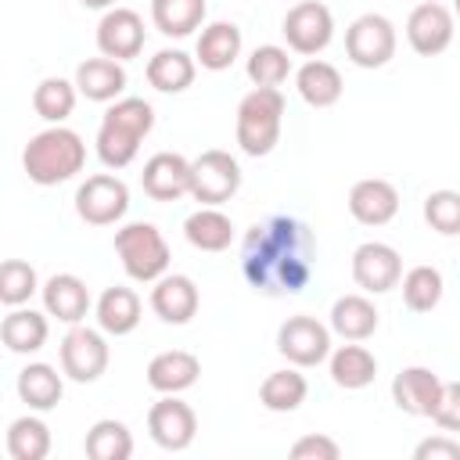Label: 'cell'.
Segmentation results:
<instances>
[{"label": "cell", "instance_id": "obj_38", "mask_svg": "<svg viewBox=\"0 0 460 460\" xmlns=\"http://www.w3.org/2000/svg\"><path fill=\"white\" fill-rule=\"evenodd\" d=\"M40 291V277L25 259H4L0 266V302L7 309L25 305L32 295Z\"/></svg>", "mask_w": 460, "mask_h": 460}, {"label": "cell", "instance_id": "obj_26", "mask_svg": "<svg viewBox=\"0 0 460 460\" xmlns=\"http://www.w3.org/2000/svg\"><path fill=\"white\" fill-rule=\"evenodd\" d=\"M295 86H298V97L309 104V108H331L341 101V72L331 65V61H320V58H309L298 72H295Z\"/></svg>", "mask_w": 460, "mask_h": 460}, {"label": "cell", "instance_id": "obj_3", "mask_svg": "<svg viewBox=\"0 0 460 460\" xmlns=\"http://www.w3.org/2000/svg\"><path fill=\"white\" fill-rule=\"evenodd\" d=\"M22 165L29 172L32 183L40 187H58L65 180H72L75 172H83L86 165V144L75 129L68 126H50L36 137H29L25 151H22Z\"/></svg>", "mask_w": 460, "mask_h": 460}, {"label": "cell", "instance_id": "obj_39", "mask_svg": "<svg viewBox=\"0 0 460 460\" xmlns=\"http://www.w3.org/2000/svg\"><path fill=\"white\" fill-rule=\"evenodd\" d=\"M288 75H291V58H288L284 47L262 43V47L252 50V58H248V79L255 86H280Z\"/></svg>", "mask_w": 460, "mask_h": 460}, {"label": "cell", "instance_id": "obj_25", "mask_svg": "<svg viewBox=\"0 0 460 460\" xmlns=\"http://www.w3.org/2000/svg\"><path fill=\"white\" fill-rule=\"evenodd\" d=\"M241 43L244 40H241V29L234 22H212V25L201 29L198 47H194V58H198L201 68L223 72V68H230L241 58Z\"/></svg>", "mask_w": 460, "mask_h": 460}, {"label": "cell", "instance_id": "obj_43", "mask_svg": "<svg viewBox=\"0 0 460 460\" xmlns=\"http://www.w3.org/2000/svg\"><path fill=\"white\" fill-rule=\"evenodd\" d=\"M413 460H460V442L446 435H431L424 442H417L413 449Z\"/></svg>", "mask_w": 460, "mask_h": 460}, {"label": "cell", "instance_id": "obj_10", "mask_svg": "<svg viewBox=\"0 0 460 460\" xmlns=\"http://www.w3.org/2000/svg\"><path fill=\"white\" fill-rule=\"evenodd\" d=\"M126 208H129V187L111 172L86 176L75 190V212L90 226H111L126 216Z\"/></svg>", "mask_w": 460, "mask_h": 460}, {"label": "cell", "instance_id": "obj_29", "mask_svg": "<svg viewBox=\"0 0 460 460\" xmlns=\"http://www.w3.org/2000/svg\"><path fill=\"white\" fill-rule=\"evenodd\" d=\"M61 395H65V381L50 363H29L18 370V399L29 410L47 413L61 402Z\"/></svg>", "mask_w": 460, "mask_h": 460}, {"label": "cell", "instance_id": "obj_32", "mask_svg": "<svg viewBox=\"0 0 460 460\" xmlns=\"http://www.w3.org/2000/svg\"><path fill=\"white\" fill-rule=\"evenodd\" d=\"M205 14H208L205 0H151V22L169 40H183L194 29H201Z\"/></svg>", "mask_w": 460, "mask_h": 460}, {"label": "cell", "instance_id": "obj_1", "mask_svg": "<svg viewBox=\"0 0 460 460\" xmlns=\"http://www.w3.org/2000/svg\"><path fill=\"white\" fill-rule=\"evenodd\" d=\"M316 241L295 216H270L248 226L241 241V273L259 295H298L313 280Z\"/></svg>", "mask_w": 460, "mask_h": 460}, {"label": "cell", "instance_id": "obj_34", "mask_svg": "<svg viewBox=\"0 0 460 460\" xmlns=\"http://www.w3.org/2000/svg\"><path fill=\"white\" fill-rule=\"evenodd\" d=\"M83 453L90 460H129L133 456V435L122 420L104 417V420L90 424V431L83 438Z\"/></svg>", "mask_w": 460, "mask_h": 460}, {"label": "cell", "instance_id": "obj_27", "mask_svg": "<svg viewBox=\"0 0 460 460\" xmlns=\"http://www.w3.org/2000/svg\"><path fill=\"white\" fill-rule=\"evenodd\" d=\"M331 331L345 341H367L377 331V305L367 295H341L331 305Z\"/></svg>", "mask_w": 460, "mask_h": 460}, {"label": "cell", "instance_id": "obj_17", "mask_svg": "<svg viewBox=\"0 0 460 460\" xmlns=\"http://www.w3.org/2000/svg\"><path fill=\"white\" fill-rule=\"evenodd\" d=\"M198 305H201V295H198V284L187 273H165L151 288V309L162 323L183 327V323L194 320Z\"/></svg>", "mask_w": 460, "mask_h": 460}, {"label": "cell", "instance_id": "obj_7", "mask_svg": "<svg viewBox=\"0 0 460 460\" xmlns=\"http://www.w3.org/2000/svg\"><path fill=\"white\" fill-rule=\"evenodd\" d=\"M58 359H61V374L75 385H93L104 370H108V341L101 331L93 327H83V323H72V331L61 338V349H58Z\"/></svg>", "mask_w": 460, "mask_h": 460}, {"label": "cell", "instance_id": "obj_30", "mask_svg": "<svg viewBox=\"0 0 460 460\" xmlns=\"http://www.w3.org/2000/svg\"><path fill=\"white\" fill-rule=\"evenodd\" d=\"M198 75V58H190L187 50L165 47L147 61V83L158 93H183Z\"/></svg>", "mask_w": 460, "mask_h": 460}, {"label": "cell", "instance_id": "obj_18", "mask_svg": "<svg viewBox=\"0 0 460 460\" xmlns=\"http://www.w3.org/2000/svg\"><path fill=\"white\" fill-rule=\"evenodd\" d=\"M140 187L155 201H176V198L190 194V162L176 151H158L144 162Z\"/></svg>", "mask_w": 460, "mask_h": 460}, {"label": "cell", "instance_id": "obj_19", "mask_svg": "<svg viewBox=\"0 0 460 460\" xmlns=\"http://www.w3.org/2000/svg\"><path fill=\"white\" fill-rule=\"evenodd\" d=\"M349 212L363 226H385V223H392L395 212H399V190H395V183H388L381 176L356 180L352 190H349Z\"/></svg>", "mask_w": 460, "mask_h": 460}, {"label": "cell", "instance_id": "obj_2", "mask_svg": "<svg viewBox=\"0 0 460 460\" xmlns=\"http://www.w3.org/2000/svg\"><path fill=\"white\" fill-rule=\"evenodd\" d=\"M151 129H155V108L144 97L111 101V108L104 111L101 129H97V158L108 169H126L137 158V151Z\"/></svg>", "mask_w": 460, "mask_h": 460}, {"label": "cell", "instance_id": "obj_24", "mask_svg": "<svg viewBox=\"0 0 460 460\" xmlns=\"http://www.w3.org/2000/svg\"><path fill=\"white\" fill-rule=\"evenodd\" d=\"M140 313H144V309H140V295H137L133 288L111 284V288H104L101 298H97V327H101L104 334L122 338V334L137 331Z\"/></svg>", "mask_w": 460, "mask_h": 460}, {"label": "cell", "instance_id": "obj_35", "mask_svg": "<svg viewBox=\"0 0 460 460\" xmlns=\"http://www.w3.org/2000/svg\"><path fill=\"white\" fill-rule=\"evenodd\" d=\"M75 97H79V86L61 79V75H47L40 79V86L32 90V108L43 122L50 126H61L72 111H75Z\"/></svg>", "mask_w": 460, "mask_h": 460}, {"label": "cell", "instance_id": "obj_5", "mask_svg": "<svg viewBox=\"0 0 460 460\" xmlns=\"http://www.w3.org/2000/svg\"><path fill=\"white\" fill-rule=\"evenodd\" d=\"M115 255H119L126 277L140 280V284H155L158 277H165L169 259H172L162 230L155 223H144V219L115 230Z\"/></svg>", "mask_w": 460, "mask_h": 460}, {"label": "cell", "instance_id": "obj_14", "mask_svg": "<svg viewBox=\"0 0 460 460\" xmlns=\"http://www.w3.org/2000/svg\"><path fill=\"white\" fill-rule=\"evenodd\" d=\"M406 40L420 58H435L453 43V11L438 0H420L406 18Z\"/></svg>", "mask_w": 460, "mask_h": 460}, {"label": "cell", "instance_id": "obj_33", "mask_svg": "<svg viewBox=\"0 0 460 460\" xmlns=\"http://www.w3.org/2000/svg\"><path fill=\"white\" fill-rule=\"evenodd\" d=\"M305 395H309V381H305V374H298L291 367L266 374V381L259 385V402L270 413H291L305 402Z\"/></svg>", "mask_w": 460, "mask_h": 460}, {"label": "cell", "instance_id": "obj_36", "mask_svg": "<svg viewBox=\"0 0 460 460\" xmlns=\"http://www.w3.org/2000/svg\"><path fill=\"white\" fill-rule=\"evenodd\" d=\"M50 453V428L25 413L7 424V456L11 460H43Z\"/></svg>", "mask_w": 460, "mask_h": 460}, {"label": "cell", "instance_id": "obj_12", "mask_svg": "<svg viewBox=\"0 0 460 460\" xmlns=\"http://www.w3.org/2000/svg\"><path fill=\"white\" fill-rule=\"evenodd\" d=\"M352 280L367 295H385L402 280V255L385 241H363L352 252Z\"/></svg>", "mask_w": 460, "mask_h": 460}, {"label": "cell", "instance_id": "obj_15", "mask_svg": "<svg viewBox=\"0 0 460 460\" xmlns=\"http://www.w3.org/2000/svg\"><path fill=\"white\" fill-rule=\"evenodd\" d=\"M442 377L428 367H402L392 377V402L406 417H431L438 399H442Z\"/></svg>", "mask_w": 460, "mask_h": 460}, {"label": "cell", "instance_id": "obj_21", "mask_svg": "<svg viewBox=\"0 0 460 460\" xmlns=\"http://www.w3.org/2000/svg\"><path fill=\"white\" fill-rule=\"evenodd\" d=\"M72 83L79 86V93L86 101L108 104V101H119L122 97V90H126V68H122V61L104 58V54L101 58H86L75 68V79Z\"/></svg>", "mask_w": 460, "mask_h": 460}, {"label": "cell", "instance_id": "obj_22", "mask_svg": "<svg viewBox=\"0 0 460 460\" xmlns=\"http://www.w3.org/2000/svg\"><path fill=\"white\" fill-rule=\"evenodd\" d=\"M40 295H43V309L50 316H58L61 323H68V327L83 323V316L90 313V291L75 273H54L40 288Z\"/></svg>", "mask_w": 460, "mask_h": 460}, {"label": "cell", "instance_id": "obj_31", "mask_svg": "<svg viewBox=\"0 0 460 460\" xmlns=\"http://www.w3.org/2000/svg\"><path fill=\"white\" fill-rule=\"evenodd\" d=\"M374 377H377V359H374V352H370L367 345L349 341V345H338V349L331 352V381H334L338 388L359 392V388H367Z\"/></svg>", "mask_w": 460, "mask_h": 460}, {"label": "cell", "instance_id": "obj_13", "mask_svg": "<svg viewBox=\"0 0 460 460\" xmlns=\"http://www.w3.org/2000/svg\"><path fill=\"white\" fill-rule=\"evenodd\" d=\"M147 431H151V438H155L162 449L183 453V449L194 442V435H198V413H194L183 399L162 395V399L147 410Z\"/></svg>", "mask_w": 460, "mask_h": 460}, {"label": "cell", "instance_id": "obj_23", "mask_svg": "<svg viewBox=\"0 0 460 460\" xmlns=\"http://www.w3.org/2000/svg\"><path fill=\"white\" fill-rule=\"evenodd\" d=\"M50 313H36V309H22L14 305L4 320H0V341L7 352H18V356H29V352H40L47 345V334H50V323H47Z\"/></svg>", "mask_w": 460, "mask_h": 460}, {"label": "cell", "instance_id": "obj_44", "mask_svg": "<svg viewBox=\"0 0 460 460\" xmlns=\"http://www.w3.org/2000/svg\"><path fill=\"white\" fill-rule=\"evenodd\" d=\"M83 7H90V11H111L115 7V0H79Z\"/></svg>", "mask_w": 460, "mask_h": 460}, {"label": "cell", "instance_id": "obj_16", "mask_svg": "<svg viewBox=\"0 0 460 460\" xmlns=\"http://www.w3.org/2000/svg\"><path fill=\"white\" fill-rule=\"evenodd\" d=\"M97 50L115 61H129L144 50V18L129 7H111L97 22Z\"/></svg>", "mask_w": 460, "mask_h": 460}, {"label": "cell", "instance_id": "obj_41", "mask_svg": "<svg viewBox=\"0 0 460 460\" xmlns=\"http://www.w3.org/2000/svg\"><path fill=\"white\" fill-rule=\"evenodd\" d=\"M341 446L331 435H302L291 446V460H338Z\"/></svg>", "mask_w": 460, "mask_h": 460}, {"label": "cell", "instance_id": "obj_20", "mask_svg": "<svg viewBox=\"0 0 460 460\" xmlns=\"http://www.w3.org/2000/svg\"><path fill=\"white\" fill-rule=\"evenodd\" d=\"M201 374V359L187 349H169V352H158L151 363H147V385L158 392V395H180L187 392Z\"/></svg>", "mask_w": 460, "mask_h": 460}, {"label": "cell", "instance_id": "obj_6", "mask_svg": "<svg viewBox=\"0 0 460 460\" xmlns=\"http://www.w3.org/2000/svg\"><path fill=\"white\" fill-rule=\"evenodd\" d=\"M241 190V165L230 151L208 147L190 162V198L201 205H223Z\"/></svg>", "mask_w": 460, "mask_h": 460}, {"label": "cell", "instance_id": "obj_40", "mask_svg": "<svg viewBox=\"0 0 460 460\" xmlns=\"http://www.w3.org/2000/svg\"><path fill=\"white\" fill-rule=\"evenodd\" d=\"M424 223L442 237H460V190H431L424 198Z\"/></svg>", "mask_w": 460, "mask_h": 460}, {"label": "cell", "instance_id": "obj_42", "mask_svg": "<svg viewBox=\"0 0 460 460\" xmlns=\"http://www.w3.org/2000/svg\"><path fill=\"white\" fill-rule=\"evenodd\" d=\"M431 420L442 428V431H460V381H446L442 385V399L431 413Z\"/></svg>", "mask_w": 460, "mask_h": 460}, {"label": "cell", "instance_id": "obj_28", "mask_svg": "<svg viewBox=\"0 0 460 460\" xmlns=\"http://www.w3.org/2000/svg\"><path fill=\"white\" fill-rule=\"evenodd\" d=\"M183 237L198 252H226L234 241V223L226 212H219V205H201L183 219Z\"/></svg>", "mask_w": 460, "mask_h": 460}, {"label": "cell", "instance_id": "obj_45", "mask_svg": "<svg viewBox=\"0 0 460 460\" xmlns=\"http://www.w3.org/2000/svg\"><path fill=\"white\" fill-rule=\"evenodd\" d=\"M453 11H456V14H460V0H453Z\"/></svg>", "mask_w": 460, "mask_h": 460}, {"label": "cell", "instance_id": "obj_37", "mask_svg": "<svg viewBox=\"0 0 460 460\" xmlns=\"http://www.w3.org/2000/svg\"><path fill=\"white\" fill-rule=\"evenodd\" d=\"M399 284H402V302H406L410 313H431L442 302V291H446L442 273L435 266H424V262L406 270Z\"/></svg>", "mask_w": 460, "mask_h": 460}, {"label": "cell", "instance_id": "obj_4", "mask_svg": "<svg viewBox=\"0 0 460 460\" xmlns=\"http://www.w3.org/2000/svg\"><path fill=\"white\" fill-rule=\"evenodd\" d=\"M284 93L277 86H255L237 104V147L252 158H262L277 147L280 126H284Z\"/></svg>", "mask_w": 460, "mask_h": 460}, {"label": "cell", "instance_id": "obj_8", "mask_svg": "<svg viewBox=\"0 0 460 460\" xmlns=\"http://www.w3.org/2000/svg\"><path fill=\"white\" fill-rule=\"evenodd\" d=\"M280 32H284V40L295 54L316 58L334 40V14L320 0H298V4L288 7Z\"/></svg>", "mask_w": 460, "mask_h": 460}, {"label": "cell", "instance_id": "obj_11", "mask_svg": "<svg viewBox=\"0 0 460 460\" xmlns=\"http://www.w3.org/2000/svg\"><path fill=\"white\" fill-rule=\"evenodd\" d=\"M277 352L291 367H316L331 359V327L316 316H288L277 331Z\"/></svg>", "mask_w": 460, "mask_h": 460}, {"label": "cell", "instance_id": "obj_9", "mask_svg": "<svg viewBox=\"0 0 460 460\" xmlns=\"http://www.w3.org/2000/svg\"><path fill=\"white\" fill-rule=\"evenodd\" d=\"M345 54L356 68H381L395 58V25L385 14H359L345 29Z\"/></svg>", "mask_w": 460, "mask_h": 460}]
</instances>
